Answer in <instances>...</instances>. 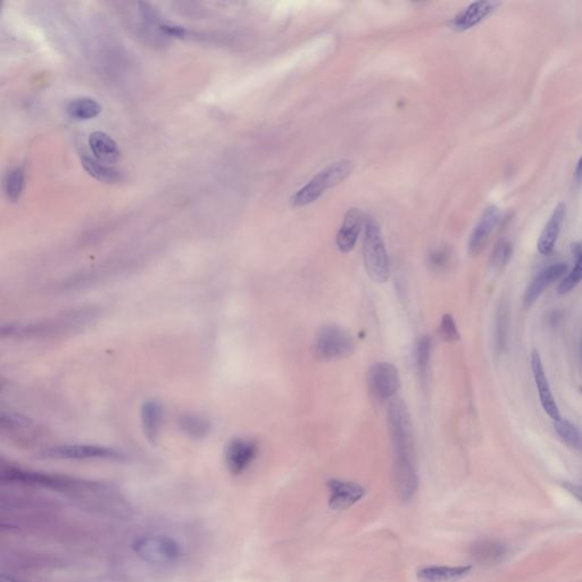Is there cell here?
Here are the masks:
<instances>
[{
	"mask_svg": "<svg viewBox=\"0 0 582 582\" xmlns=\"http://www.w3.org/2000/svg\"><path fill=\"white\" fill-rule=\"evenodd\" d=\"M387 425L394 450V477L397 495L403 502L413 498L419 487L414 432L410 412L401 399H392L387 408Z\"/></svg>",
	"mask_w": 582,
	"mask_h": 582,
	"instance_id": "6da1fadb",
	"label": "cell"
},
{
	"mask_svg": "<svg viewBox=\"0 0 582 582\" xmlns=\"http://www.w3.org/2000/svg\"><path fill=\"white\" fill-rule=\"evenodd\" d=\"M93 311L71 312L70 314L61 315L26 323H12L1 328V336L8 338L32 339L54 336L75 329L93 319Z\"/></svg>",
	"mask_w": 582,
	"mask_h": 582,
	"instance_id": "7a4b0ae2",
	"label": "cell"
},
{
	"mask_svg": "<svg viewBox=\"0 0 582 582\" xmlns=\"http://www.w3.org/2000/svg\"><path fill=\"white\" fill-rule=\"evenodd\" d=\"M363 259L371 280L376 284H385L390 275V264L381 230L374 219H369L365 223Z\"/></svg>",
	"mask_w": 582,
	"mask_h": 582,
	"instance_id": "3957f363",
	"label": "cell"
},
{
	"mask_svg": "<svg viewBox=\"0 0 582 582\" xmlns=\"http://www.w3.org/2000/svg\"><path fill=\"white\" fill-rule=\"evenodd\" d=\"M351 169L353 164L351 160H342L330 164L329 167L312 178L307 185L293 194V197L290 198V203L293 207L307 206L314 203L328 189L342 183L351 174Z\"/></svg>",
	"mask_w": 582,
	"mask_h": 582,
	"instance_id": "277c9868",
	"label": "cell"
},
{
	"mask_svg": "<svg viewBox=\"0 0 582 582\" xmlns=\"http://www.w3.org/2000/svg\"><path fill=\"white\" fill-rule=\"evenodd\" d=\"M355 349L351 333L339 326H326L315 337V358L324 362L347 358Z\"/></svg>",
	"mask_w": 582,
	"mask_h": 582,
	"instance_id": "5b68a950",
	"label": "cell"
},
{
	"mask_svg": "<svg viewBox=\"0 0 582 582\" xmlns=\"http://www.w3.org/2000/svg\"><path fill=\"white\" fill-rule=\"evenodd\" d=\"M133 551L144 561L154 564L176 562L181 555V549L176 540L162 535H147L133 542Z\"/></svg>",
	"mask_w": 582,
	"mask_h": 582,
	"instance_id": "8992f818",
	"label": "cell"
},
{
	"mask_svg": "<svg viewBox=\"0 0 582 582\" xmlns=\"http://www.w3.org/2000/svg\"><path fill=\"white\" fill-rule=\"evenodd\" d=\"M367 385L378 403L389 401L401 388V379L397 367L387 362L373 364L367 373Z\"/></svg>",
	"mask_w": 582,
	"mask_h": 582,
	"instance_id": "52a82bcc",
	"label": "cell"
},
{
	"mask_svg": "<svg viewBox=\"0 0 582 582\" xmlns=\"http://www.w3.org/2000/svg\"><path fill=\"white\" fill-rule=\"evenodd\" d=\"M43 459H122V452L111 447L97 445H61L50 447L41 453Z\"/></svg>",
	"mask_w": 582,
	"mask_h": 582,
	"instance_id": "ba28073f",
	"label": "cell"
},
{
	"mask_svg": "<svg viewBox=\"0 0 582 582\" xmlns=\"http://www.w3.org/2000/svg\"><path fill=\"white\" fill-rule=\"evenodd\" d=\"M259 453V445L250 438H236L225 448V463L229 471L240 475L250 468Z\"/></svg>",
	"mask_w": 582,
	"mask_h": 582,
	"instance_id": "9c48e42d",
	"label": "cell"
},
{
	"mask_svg": "<svg viewBox=\"0 0 582 582\" xmlns=\"http://www.w3.org/2000/svg\"><path fill=\"white\" fill-rule=\"evenodd\" d=\"M531 370H533V379H535V383H536L538 394H539V401L542 404V410L545 411V413L554 422L558 421V420L562 419L561 412L558 408V403L555 401L554 395L551 392V385H549V379H547L545 370H544L542 358H540L539 353L537 351H533V354H531Z\"/></svg>",
	"mask_w": 582,
	"mask_h": 582,
	"instance_id": "30bf717a",
	"label": "cell"
},
{
	"mask_svg": "<svg viewBox=\"0 0 582 582\" xmlns=\"http://www.w3.org/2000/svg\"><path fill=\"white\" fill-rule=\"evenodd\" d=\"M329 506L333 511H346L365 496V489L360 484L349 481L331 479L328 481Z\"/></svg>",
	"mask_w": 582,
	"mask_h": 582,
	"instance_id": "8fae6325",
	"label": "cell"
},
{
	"mask_svg": "<svg viewBox=\"0 0 582 582\" xmlns=\"http://www.w3.org/2000/svg\"><path fill=\"white\" fill-rule=\"evenodd\" d=\"M567 272V265L563 262L554 263L542 268V271L533 277L524 293L523 303L526 307H531L539 299L542 293L545 291L555 281L565 277Z\"/></svg>",
	"mask_w": 582,
	"mask_h": 582,
	"instance_id": "7c38bea8",
	"label": "cell"
},
{
	"mask_svg": "<svg viewBox=\"0 0 582 582\" xmlns=\"http://www.w3.org/2000/svg\"><path fill=\"white\" fill-rule=\"evenodd\" d=\"M500 219L502 212L499 210L498 207L491 205L484 210L468 240V252L471 255H477L484 250Z\"/></svg>",
	"mask_w": 582,
	"mask_h": 582,
	"instance_id": "4fadbf2b",
	"label": "cell"
},
{
	"mask_svg": "<svg viewBox=\"0 0 582 582\" xmlns=\"http://www.w3.org/2000/svg\"><path fill=\"white\" fill-rule=\"evenodd\" d=\"M364 224L365 216L360 208L354 207L346 213L345 219L336 238L337 247L342 253H349L354 250Z\"/></svg>",
	"mask_w": 582,
	"mask_h": 582,
	"instance_id": "5bb4252c",
	"label": "cell"
},
{
	"mask_svg": "<svg viewBox=\"0 0 582 582\" xmlns=\"http://www.w3.org/2000/svg\"><path fill=\"white\" fill-rule=\"evenodd\" d=\"M499 6L496 1H475L468 5L466 8L459 12L452 22L453 28L457 31H464L468 29L473 28L484 21L487 16H489L493 10Z\"/></svg>",
	"mask_w": 582,
	"mask_h": 582,
	"instance_id": "9a60e30c",
	"label": "cell"
},
{
	"mask_svg": "<svg viewBox=\"0 0 582 582\" xmlns=\"http://www.w3.org/2000/svg\"><path fill=\"white\" fill-rule=\"evenodd\" d=\"M564 219H565V205L563 203L558 204L549 217V222L546 223L545 228L542 230L539 240H538V250L542 255H549L554 250L560 233H561Z\"/></svg>",
	"mask_w": 582,
	"mask_h": 582,
	"instance_id": "2e32d148",
	"label": "cell"
},
{
	"mask_svg": "<svg viewBox=\"0 0 582 582\" xmlns=\"http://www.w3.org/2000/svg\"><path fill=\"white\" fill-rule=\"evenodd\" d=\"M142 430L151 443H156L163 425V407L156 401H147L142 404L140 410Z\"/></svg>",
	"mask_w": 582,
	"mask_h": 582,
	"instance_id": "e0dca14e",
	"label": "cell"
},
{
	"mask_svg": "<svg viewBox=\"0 0 582 582\" xmlns=\"http://www.w3.org/2000/svg\"><path fill=\"white\" fill-rule=\"evenodd\" d=\"M89 147L93 158L104 164L115 163L120 158V149L116 142L105 132L95 131L89 137Z\"/></svg>",
	"mask_w": 582,
	"mask_h": 582,
	"instance_id": "ac0fdd59",
	"label": "cell"
},
{
	"mask_svg": "<svg viewBox=\"0 0 582 582\" xmlns=\"http://www.w3.org/2000/svg\"><path fill=\"white\" fill-rule=\"evenodd\" d=\"M471 565L464 567H425L418 571L416 576L421 582H454L462 579L470 571Z\"/></svg>",
	"mask_w": 582,
	"mask_h": 582,
	"instance_id": "d6986e66",
	"label": "cell"
},
{
	"mask_svg": "<svg viewBox=\"0 0 582 582\" xmlns=\"http://www.w3.org/2000/svg\"><path fill=\"white\" fill-rule=\"evenodd\" d=\"M573 259H574V266L565 277L562 279L561 284L558 286V293L567 295L572 291L582 281V245L579 243H573L571 245Z\"/></svg>",
	"mask_w": 582,
	"mask_h": 582,
	"instance_id": "ffe728a7",
	"label": "cell"
},
{
	"mask_svg": "<svg viewBox=\"0 0 582 582\" xmlns=\"http://www.w3.org/2000/svg\"><path fill=\"white\" fill-rule=\"evenodd\" d=\"M431 351V339L428 336L421 337L416 342L415 349H414V362H415L416 372L419 374L422 385H425L428 381Z\"/></svg>",
	"mask_w": 582,
	"mask_h": 582,
	"instance_id": "44dd1931",
	"label": "cell"
},
{
	"mask_svg": "<svg viewBox=\"0 0 582 582\" xmlns=\"http://www.w3.org/2000/svg\"><path fill=\"white\" fill-rule=\"evenodd\" d=\"M505 554V547L499 542L482 540L471 547V556L477 563H493Z\"/></svg>",
	"mask_w": 582,
	"mask_h": 582,
	"instance_id": "7402d4cb",
	"label": "cell"
},
{
	"mask_svg": "<svg viewBox=\"0 0 582 582\" xmlns=\"http://www.w3.org/2000/svg\"><path fill=\"white\" fill-rule=\"evenodd\" d=\"M102 112V106L95 99L81 97L72 100L68 105V113L72 118L79 121L91 120L98 116Z\"/></svg>",
	"mask_w": 582,
	"mask_h": 582,
	"instance_id": "603a6c76",
	"label": "cell"
},
{
	"mask_svg": "<svg viewBox=\"0 0 582 582\" xmlns=\"http://www.w3.org/2000/svg\"><path fill=\"white\" fill-rule=\"evenodd\" d=\"M82 167H84L86 172L89 173L90 176H93L98 181L113 183V182L120 181L121 178H122L120 171H117L114 167L106 165V164L102 163V162H99L93 158L84 156L82 158Z\"/></svg>",
	"mask_w": 582,
	"mask_h": 582,
	"instance_id": "cb8c5ba5",
	"label": "cell"
},
{
	"mask_svg": "<svg viewBox=\"0 0 582 582\" xmlns=\"http://www.w3.org/2000/svg\"><path fill=\"white\" fill-rule=\"evenodd\" d=\"M554 428L564 444L574 450H582V434L579 429L576 428V425L573 424L569 420L560 419L555 421Z\"/></svg>",
	"mask_w": 582,
	"mask_h": 582,
	"instance_id": "d4e9b609",
	"label": "cell"
},
{
	"mask_svg": "<svg viewBox=\"0 0 582 582\" xmlns=\"http://www.w3.org/2000/svg\"><path fill=\"white\" fill-rule=\"evenodd\" d=\"M179 424L182 431L192 438L205 437L210 430V424L207 420L201 416L192 415V414L182 415L180 418Z\"/></svg>",
	"mask_w": 582,
	"mask_h": 582,
	"instance_id": "484cf974",
	"label": "cell"
},
{
	"mask_svg": "<svg viewBox=\"0 0 582 582\" xmlns=\"http://www.w3.org/2000/svg\"><path fill=\"white\" fill-rule=\"evenodd\" d=\"M24 172L20 167L12 169L5 180V192L10 201H19L24 189Z\"/></svg>",
	"mask_w": 582,
	"mask_h": 582,
	"instance_id": "4316f807",
	"label": "cell"
},
{
	"mask_svg": "<svg viewBox=\"0 0 582 582\" xmlns=\"http://www.w3.org/2000/svg\"><path fill=\"white\" fill-rule=\"evenodd\" d=\"M512 256V245L510 241L503 239L499 241L491 254V266L495 270H502L510 262Z\"/></svg>",
	"mask_w": 582,
	"mask_h": 582,
	"instance_id": "83f0119b",
	"label": "cell"
},
{
	"mask_svg": "<svg viewBox=\"0 0 582 582\" xmlns=\"http://www.w3.org/2000/svg\"><path fill=\"white\" fill-rule=\"evenodd\" d=\"M439 335L441 339L447 342H455L459 340V328L456 324L455 320L450 314H445L441 319V326H439Z\"/></svg>",
	"mask_w": 582,
	"mask_h": 582,
	"instance_id": "f1b7e54d",
	"label": "cell"
},
{
	"mask_svg": "<svg viewBox=\"0 0 582 582\" xmlns=\"http://www.w3.org/2000/svg\"><path fill=\"white\" fill-rule=\"evenodd\" d=\"M450 254L448 250L445 248H439V250H434L431 254L429 255L428 262L429 266L434 271H443L448 266L450 263Z\"/></svg>",
	"mask_w": 582,
	"mask_h": 582,
	"instance_id": "f546056e",
	"label": "cell"
},
{
	"mask_svg": "<svg viewBox=\"0 0 582 582\" xmlns=\"http://www.w3.org/2000/svg\"><path fill=\"white\" fill-rule=\"evenodd\" d=\"M563 487L569 493H572L573 496L582 502V484H569V482H567V484H563Z\"/></svg>",
	"mask_w": 582,
	"mask_h": 582,
	"instance_id": "4dcf8cb0",
	"label": "cell"
},
{
	"mask_svg": "<svg viewBox=\"0 0 582 582\" xmlns=\"http://www.w3.org/2000/svg\"><path fill=\"white\" fill-rule=\"evenodd\" d=\"M576 181L582 182V156L578 162V165H576Z\"/></svg>",
	"mask_w": 582,
	"mask_h": 582,
	"instance_id": "1f68e13d",
	"label": "cell"
},
{
	"mask_svg": "<svg viewBox=\"0 0 582 582\" xmlns=\"http://www.w3.org/2000/svg\"><path fill=\"white\" fill-rule=\"evenodd\" d=\"M580 392H582V385H581V387H580Z\"/></svg>",
	"mask_w": 582,
	"mask_h": 582,
	"instance_id": "d6a6232c",
	"label": "cell"
},
{
	"mask_svg": "<svg viewBox=\"0 0 582 582\" xmlns=\"http://www.w3.org/2000/svg\"><path fill=\"white\" fill-rule=\"evenodd\" d=\"M581 356H582V345H581Z\"/></svg>",
	"mask_w": 582,
	"mask_h": 582,
	"instance_id": "836d02e7",
	"label": "cell"
}]
</instances>
